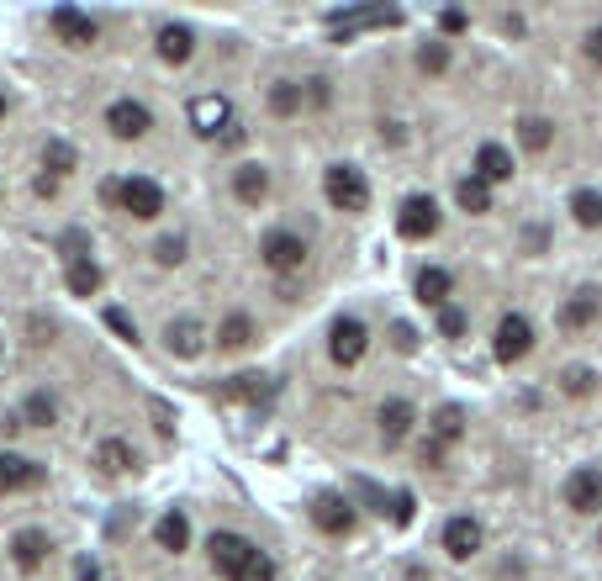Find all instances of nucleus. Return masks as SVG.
<instances>
[{"label": "nucleus", "instance_id": "nucleus-42", "mask_svg": "<svg viewBox=\"0 0 602 581\" xmlns=\"http://www.w3.org/2000/svg\"><path fill=\"white\" fill-rule=\"evenodd\" d=\"M412 513H418V502H412V492H397V508H391V518H397L402 529H407V523H412Z\"/></svg>", "mask_w": 602, "mask_h": 581}, {"label": "nucleus", "instance_id": "nucleus-22", "mask_svg": "<svg viewBox=\"0 0 602 581\" xmlns=\"http://www.w3.org/2000/svg\"><path fill=\"white\" fill-rule=\"evenodd\" d=\"M476 175H481L486 185L513 180V154H507L502 143H481V154H476Z\"/></svg>", "mask_w": 602, "mask_h": 581}, {"label": "nucleus", "instance_id": "nucleus-27", "mask_svg": "<svg viewBox=\"0 0 602 581\" xmlns=\"http://www.w3.org/2000/svg\"><path fill=\"white\" fill-rule=\"evenodd\" d=\"M455 201L465 206L470 217H481V212H492V185H486L481 175H465V180L455 185Z\"/></svg>", "mask_w": 602, "mask_h": 581}, {"label": "nucleus", "instance_id": "nucleus-25", "mask_svg": "<svg viewBox=\"0 0 602 581\" xmlns=\"http://www.w3.org/2000/svg\"><path fill=\"white\" fill-rule=\"evenodd\" d=\"M64 286L74 291V296H96L101 291V265L96 259H64Z\"/></svg>", "mask_w": 602, "mask_h": 581}, {"label": "nucleus", "instance_id": "nucleus-23", "mask_svg": "<svg viewBox=\"0 0 602 581\" xmlns=\"http://www.w3.org/2000/svg\"><path fill=\"white\" fill-rule=\"evenodd\" d=\"M449 291H455V280H449V270H439V265H428V270H418V302L423 307H449Z\"/></svg>", "mask_w": 602, "mask_h": 581}, {"label": "nucleus", "instance_id": "nucleus-2", "mask_svg": "<svg viewBox=\"0 0 602 581\" xmlns=\"http://www.w3.org/2000/svg\"><path fill=\"white\" fill-rule=\"evenodd\" d=\"M206 555H212V571L238 581V571L259 555V545H254V539H243V534H233V529H217L212 539H206Z\"/></svg>", "mask_w": 602, "mask_h": 581}, {"label": "nucleus", "instance_id": "nucleus-5", "mask_svg": "<svg viewBox=\"0 0 602 581\" xmlns=\"http://www.w3.org/2000/svg\"><path fill=\"white\" fill-rule=\"evenodd\" d=\"M259 259H265V270H275V275H296L307 265V243L286 228H275V233L259 238Z\"/></svg>", "mask_w": 602, "mask_h": 581}, {"label": "nucleus", "instance_id": "nucleus-29", "mask_svg": "<svg viewBox=\"0 0 602 581\" xmlns=\"http://www.w3.org/2000/svg\"><path fill=\"white\" fill-rule=\"evenodd\" d=\"M222 402H259V397H270V381L265 376H233L228 386L217 391Z\"/></svg>", "mask_w": 602, "mask_h": 581}, {"label": "nucleus", "instance_id": "nucleus-17", "mask_svg": "<svg viewBox=\"0 0 602 581\" xmlns=\"http://www.w3.org/2000/svg\"><path fill=\"white\" fill-rule=\"evenodd\" d=\"M402 22V11H391V6H360V11H338L328 16V27L333 32H354V27H397Z\"/></svg>", "mask_w": 602, "mask_h": 581}, {"label": "nucleus", "instance_id": "nucleus-48", "mask_svg": "<svg viewBox=\"0 0 602 581\" xmlns=\"http://www.w3.org/2000/svg\"><path fill=\"white\" fill-rule=\"evenodd\" d=\"M0 349H6V344H0Z\"/></svg>", "mask_w": 602, "mask_h": 581}, {"label": "nucleus", "instance_id": "nucleus-14", "mask_svg": "<svg viewBox=\"0 0 602 581\" xmlns=\"http://www.w3.org/2000/svg\"><path fill=\"white\" fill-rule=\"evenodd\" d=\"M48 22H53V32H59L64 48H90V43H96V22H90L85 11H74V6H59Z\"/></svg>", "mask_w": 602, "mask_h": 581}, {"label": "nucleus", "instance_id": "nucleus-26", "mask_svg": "<svg viewBox=\"0 0 602 581\" xmlns=\"http://www.w3.org/2000/svg\"><path fill=\"white\" fill-rule=\"evenodd\" d=\"M96 465L106 476H122V471H133L138 455H133V444H122V439H101L96 444Z\"/></svg>", "mask_w": 602, "mask_h": 581}, {"label": "nucleus", "instance_id": "nucleus-6", "mask_svg": "<svg viewBox=\"0 0 602 581\" xmlns=\"http://www.w3.org/2000/svg\"><path fill=\"white\" fill-rule=\"evenodd\" d=\"M439 201L434 196H407L402 201V212H397V233L412 238V243H423V238H434L439 233Z\"/></svg>", "mask_w": 602, "mask_h": 581}, {"label": "nucleus", "instance_id": "nucleus-36", "mask_svg": "<svg viewBox=\"0 0 602 581\" xmlns=\"http://www.w3.org/2000/svg\"><path fill=\"white\" fill-rule=\"evenodd\" d=\"M418 69H423V74H444V69H449V48H444V43H423V48H418Z\"/></svg>", "mask_w": 602, "mask_h": 581}, {"label": "nucleus", "instance_id": "nucleus-39", "mask_svg": "<svg viewBox=\"0 0 602 581\" xmlns=\"http://www.w3.org/2000/svg\"><path fill=\"white\" fill-rule=\"evenodd\" d=\"M154 259H159V265H180V259H185V238H180V233H175V238H159Z\"/></svg>", "mask_w": 602, "mask_h": 581}, {"label": "nucleus", "instance_id": "nucleus-10", "mask_svg": "<svg viewBox=\"0 0 602 581\" xmlns=\"http://www.w3.org/2000/svg\"><path fill=\"white\" fill-rule=\"evenodd\" d=\"M43 465L27 460V455H16V449H0V497H11V492H32V486H43Z\"/></svg>", "mask_w": 602, "mask_h": 581}, {"label": "nucleus", "instance_id": "nucleus-8", "mask_svg": "<svg viewBox=\"0 0 602 581\" xmlns=\"http://www.w3.org/2000/svg\"><path fill=\"white\" fill-rule=\"evenodd\" d=\"M497 360L502 365H518V360H529V349H534V323L523 312H507L502 323H497Z\"/></svg>", "mask_w": 602, "mask_h": 581}, {"label": "nucleus", "instance_id": "nucleus-43", "mask_svg": "<svg viewBox=\"0 0 602 581\" xmlns=\"http://www.w3.org/2000/svg\"><path fill=\"white\" fill-rule=\"evenodd\" d=\"M439 27H444V32H465V27H470V16H465V11H444V16H439Z\"/></svg>", "mask_w": 602, "mask_h": 581}, {"label": "nucleus", "instance_id": "nucleus-18", "mask_svg": "<svg viewBox=\"0 0 602 581\" xmlns=\"http://www.w3.org/2000/svg\"><path fill=\"white\" fill-rule=\"evenodd\" d=\"M164 344H169V354H185V360H196V354L206 349V328L196 323V317H180V323L164 328Z\"/></svg>", "mask_w": 602, "mask_h": 581}, {"label": "nucleus", "instance_id": "nucleus-4", "mask_svg": "<svg viewBox=\"0 0 602 581\" xmlns=\"http://www.w3.org/2000/svg\"><path fill=\"white\" fill-rule=\"evenodd\" d=\"M365 349H370V328L360 323V317H338V323L328 328V354H333V365L354 370V365L365 360Z\"/></svg>", "mask_w": 602, "mask_h": 581}, {"label": "nucleus", "instance_id": "nucleus-40", "mask_svg": "<svg viewBox=\"0 0 602 581\" xmlns=\"http://www.w3.org/2000/svg\"><path fill=\"white\" fill-rule=\"evenodd\" d=\"M439 333H444V339H460V333H465V312L460 307H444L439 312Z\"/></svg>", "mask_w": 602, "mask_h": 581}, {"label": "nucleus", "instance_id": "nucleus-37", "mask_svg": "<svg viewBox=\"0 0 602 581\" xmlns=\"http://www.w3.org/2000/svg\"><path fill=\"white\" fill-rule=\"evenodd\" d=\"M106 328L122 333V344H138V323H133V317H127L122 307H106Z\"/></svg>", "mask_w": 602, "mask_h": 581}, {"label": "nucleus", "instance_id": "nucleus-9", "mask_svg": "<svg viewBox=\"0 0 602 581\" xmlns=\"http://www.w3.org/2000/svg\"><path fill=\"white\" fill-rule=\"evenodd\" d=\"M312 523H317L323 534L344 539V534H354V502L338 497V492H317V497H312Z\"/></svg>", "mask_w": 602, "mask_h": 581}, {"label": "nucleus", "instance_id": "nucleus-35", "mask_svg": "<svg viewBox=\"0 0 602 581\" xmlns=\"http://www.w3.org/2000/svg\"><path fill=\"white\" fill-rule=\"evenodd\" d=\"M465 434V412L449 402V407H439V418H434V444H455Z\"/></svg>", "mask_w": 602, "mask_h": 581}, {"label": "nucleus", "instance_id": "nucleus-45", "mask_svg": "<svg viewBox=\"0 0 602 581\" xmlns=\"http://www.w3.org/2000/svg\"><path fill=\"white\" fill-rule=\"evenodd\" d=\"M74 576H80V581H101V566H96V560H80V566H74Z\"/></svg>", "mask_w": 602, "mask_h": 581}, {"label": "nucleus", "instance_id": "nucleus-19", "mask_svg": "<svg viewBox=\"0 0 602 581\" xmlns=\"http://www.w3.org/2000/svg\"><path fill=\"white\" fill-rule=\"evenodd\" d=\"M48 550H53V545H48L43 529H22V534L11 539V560H16L22 571H37V566L48 560Z\"/></svg>", "mask_w": 602, "mask_h": 581}, {"label": "nucleus", "instance_id": "nucleus-21", "mask_svg": "<svg viewBox=\"0 0 602 581\" xmlns=\"http://www.w3.org/2000/svg\"><path fill=\"white\" fill-rule=\"evenodd\" d=\"M233 191H238L243 206H259L270 196V170L265 164H243V170H233Z\"/></svg>", "mask_w": 602, "mask_h": 581}, {"label": "nucleus", "instance_id": "nucleus-13", "mask_svg": "<svg viewBox=\"0 0 602 581\" xmlns=\"http://www.w3.org/2000/svg\"><path fill=\"white\" fill-rule=\"evenodd\" d=\"M602 317V291L597 286H581V291H571L566 296V307H560V328H592Z\"/></svg>", "mask_w": 602, "mask_h": 581}, {"label": "nucleus", "instance_id": "nucleus-12", "mask_svg": "<svg viewBox=\"0 0 602 581\" xmlns=\"http://www.w3.org/2000/svg\"><path fill=\"white\" fill-rule=\"evenodd\" d=\"M191 127L201 138H217L222 127H233V101L228 96H196L191 101Z\"/></svg>", "mask_w": 602, "mask_h": 581}, {"label": "nucleus", "instance_id": "nucleus-34", "mask_svg": "<svg viewBox=\"0 0 602 581\" xmlns=\"http://www.w3.org/2000/svg\"><path fill=\"white\" fill-rule=\"evenodd\" d=\"M571 217L581 228H602V191H576L571 196Z\"/></svg>", "mask_w": 602, "mask_h": 581}, {"label": "nucleus", "instance_id": "nucleus-7", "mask_svg": "<svg viewBox=\"0 0 602 581\" xmlns=\"http://www.w3.org/2000/svg\"><path fill=\"white\" fill-rule=\"evenodd\" d=\"M106 127H111V138L138 143V138L154 133V111H148L143 101H111L106 106Z\"/></svg>", "mask_w": 602, "mask_h": 581}, {"label": "nucleus", "instance_id": "nucleus-44", "mask_svg": "<svg viewBox=\"0 0 602 581\" xmlns=\"http://www.w3.org/2000/svg\"><path fill=\"white\" fill-rule=\"evenodd\" d=\"M587 59H592V64H602V27H592V32H587Z\"/></svg>", "mask_w": 602, "mask_h": 581}, {"label": "nucleus", "instance_id": "nucleus-30", "mask_svg": "<svg viewBox=\"0 0 602 581\" xmlns=\"http://www.w3.org/2000/svg\"><path fill=\"white\" fill-rule=\"evenodd\" d=\"M301 101H307V90H301L296 80H275L270 85V111H275V117H296Z\"/></svg>", "mask_w": 602, "mask_h": 581}, {"label": "nucleus", "instance_id": "nucleus-24", "mask_svg": "<svg viewBox=\"0 0 602 581\" xmlns=\"http://www.w3.org/2000/svg\"><path fill=\"white\" fill-rule=\"evenodd\" d=\"M191 53H196V32L191 27H175V22L159 27V59L164 64H185Z\"/></svg>", "mask_w": 602, "mask_h": 581}, {"label": "nucleus", "instance_id": "nucleus-11", "mask_svg": "<svg viewBox=\"0 0 602 581\" xmlns=\"http://www.w3.org/2000/svg\"><path fill=\"white\" fill-rule=\"evenodd\" d=\"M566 508H571V513H597V508H602V471H597V465H581V471H571V481H566Z\"/></svg>", "mask_w": 602, "mask_h": 581}, {"label": "nucleus", "instance_id": "nucleus-16", "mask_svg": "<svg viewBox=\"0 0 602 581\" xmlns=\"http://www.w3.org/2000/svg\"><path fill=\"white\" fill-rule=\"evenodd\" d=\"M481 539H486V534H481V523H476V518H465V513L444 523V550L455 555V560H470V555L481 550Z\"/></svg>", "mask_w": 602, "mask_h": 581}, {"label": "nucleus", "instance_id": "nucleus-47", "mask_svg": "<svg viewBox=\"0 0 602 581\" xmlns=\"http://www.w3.org/2000/svg\"><path fill=\"white\" fill-rule=\"evenodd\" d=\"M597 545H602V529H597Z\"/></svg>", "mask_w": 602, "mask_h": 581}, {"label": "nucleus", "instance_id": "nucleus-46", "mask_svg": "<svg viewBox=\"0 0 602 581\" xmlns=\"http://www.w3.org/2000/svg\"><path fill=\"white\" fill-rule=\"evenodd\" d=\"M0 122H6V96H0Z\"/></svg>", "mask_w": 602, "mask_h": 581}, {"label": "nucleus", "instance_id": "nucleus-32", "mask_svg": "<svg viewBox=\"0 0 602 581\" xmlns=\"http://www.w3.org/2000/svg\"><path fill=\"white\" fill-rule=\"evenodd\" d=\"M53 418H59V402H53L48 391H32L27 407H22V428H27V423H32V428H53Z\"/></svg>", "mask_w": 602, "mask_h": 581}, {"label": "nucleus", "instance_id": "nucleus-31", "mask_svg": "<svg viewBox=\"0 0 602 581\" xmlns=\"http://www.w3.org/2000/svg\"><path fill=\"white\" fill-rule=\"evenodd\" d=\"M518 138H523V148H529V154H544V148L555 143V122H544V117H523V122H518Z\"/></svg>", "mask_w": 602, "mask_h": 581}, {"label": "nucleus", "instance_id": "nucleus-20", "mask_svg": "<svg viewBox=\"0 0 602 581\" xmlns=\"http://www.w3.org/2000/svg\"><path fill=\"white\" fill-rule=\"evenodd\" d=\"M154 539H159V550H169V555H180L185 545H191V518H185L180 508H169L159 523H154Z\"/></svg>", "mask_w": 602, "mask_h": 581}, {"label": "nucleus", "instance_id": "nucleus-15", "mask_svg": "<svg viewBox=\"0 0 602 581\" xmlns=\"http://www.w3.org/2000/svg\"><path fill=\"white\" fill-rule=\"evenodd\" d=\"M412 423H418V407H412V402H402V397L381 402V444H386V449L402 444V439L412 434Z\"/></svg>", "mask_w": 602, "mask_h": 581}, {"label": "nucleus", "instance_id": "nucleus-41", "mask_svg": "<svg viewBox=\"0 0 602 581\" xmlns=\"http://www.w3.org/2000/svg\"><path fill=\"white\" fill-rule=\"evenodd\" d=\"M592 381H597V376H592V370H581V365H576V370H566V391H571V397H587Z\"/></svg>", "mask_w": 602, "mask_h": 581}, {"label": "nucleus", "instance_id": "nucleus-28", "mask_svg": "<svg viewBox=\"0 0 602 581\" xmlns=\"http://www.w3.org/2000/svg\"><path fill=\"white\" fill-rule=\"evenodd\" d=\"M249 344H254V317H243V312L222 317V328H217V349H249Z\"/></svg>", "mask_w": 602, "mask_h": 581}, {"label": "nucleus", "instance_id": "nucleus-3", "mask_svg": "<svg viewBox=\"0 0 602 581\" xmlns=\"http://www.w3.org/2000/svg\"><path fill=\"white\" fill-rule=\"evenodd\" d=\"M117 206L127 217H138V222H154L164 212V191H159V180H148V175H127L117 180Z\"/></svg>", "mask_w": 602, "mask_h": 581}, {"label": "nucleus", "instance_id": "nucleus-1", "mask_svg": "<svg viewBox=\"0 0 602 581\" xmlns=\"http://www.w3.org/2000/svg\"><path fill=\"white\" fill-rule=\"evenodd\" d=\"M323 191L333 201V212H365L370 206V180H365V170H354V164H333L323 175Z\"/></svg>", "mask_w": 602, "mask_h": 581}, {"label": "nucleus", "instance_id": "nucleus-33", "mask_svg": "<svg viewBox=\"0 0 602 581\" xmlns=\"http://www.w3.org/2000/svg\"><path fill=\"white\" fill-rule=\"evenodd\" d=\"M74 164H80V154H74L64 138H53V143L43 148V170H53V180H59V175H74Z\"/></svg>", "mask_w": 602, "mask_h": 581}, {"label": "nucleus", "instance_id": "nucleus-38", "mask_svg": "<svg viewBox=\"0 0 602 581\" xmlns=\"http://www.w3.org/2000/svg\"><path fill=\"white\" fill-rule=\"evenodd\" d=\"M238 581H275V560H270L265 550H259V555L249 560V566L238 571Z\"/></svg>", "mask_w": 602, "mask_h": 581}]
</instances>
